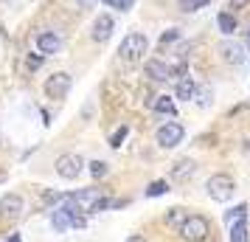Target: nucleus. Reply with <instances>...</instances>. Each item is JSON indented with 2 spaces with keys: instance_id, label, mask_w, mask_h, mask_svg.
I'll return each instance as SVG.
<instances>
[{
  "instance_id": "1",
  "label": "nucleus",
  "mask_w": 250,
  "mask_h": 242,
  "mask_svg": "<svg viewBox=\"0 0 250 242\" xmlns=\"http://www.w3.org/2000/svg\"><path fill=\"white\" fill-rule=\"evenodd\" d=\"M186 242H205L211 237V222L203 217V214H188V217L180 222V228H177Z\"/></svg>"
},
{
  "instance_id": "2",
  "label": "nucleus",
  "mask_w": 250,
  "mask_h": 242,
  "mask_svg": "<svg viewBox=\"0 0 250 242\" xmlns=\"http://www.w3.org/2000/svg\"><path fill=\"white\" fill-rule=\"evenodd\" d=\"M146 51H149L146 34H141V31H132V34H126L124 40H121V45H118V57L124 59V62H141Z\"/></svg>"
},
{
  "instance_id": "3",
  "label": "nucleus",
  "mask_w": 250,
  "mask_h": 242,
  "mask_svg": "<svg viewBox=\"0 0 250 242\" xmlns=\"http://www.w3.org/2000/svg\"><path fill=\"white\" fill-rule=\"evenodd\" d=\"M205 192H208V197L211 200H216V203H225V200H230L233 197V192H236V180L230 177V175H211L208 177V183H205Z\"/></svg>"
},
{
  "instance_id": "4",
  "label": "nucleus",
  "mask_w": 250,
  "mask_h": 242,
  "mask_svg": "<svg viewBox=\"0 0 250 242\" xmlns=\"http://www.w3.org/2000/svg\"><path fill=\"white\" fill-rule=\"evenodd\" d=\"M73 88V76L70 73H65V70H57V73H51L45 79V85H42V90H45L48 99H65L68 96V90Z\"/></svg>"
},
{
  "instance_id": "5",
  "label": "nucleus",
  "mask_w": 250,
  "mask_h": 242,
  "mask_svg": "<svg viewBox=\"0 0 250 242\" xmlns=\"http://www.w3.org/2000/svg\"><path fill=\"white\" fill-rule=\"evenodd\" d=\"M183 138H186V130L177 121H166L163 127H158V144L163 150H174L177 144H183Z\"/></svg>"
},
{
  "instance_id": "6",
  "label": "nucleus",
  "mask_w": 250,
  "mask_h": 242,
  "mask_svg": "<svg viewBox=\"0 0 250 242\" xmlns=\"http://www.w3.org/2000/svg\"><path fill=\"white\" fill-rule=\"evenodd\" d=\"M82 169H84V161H82L79 155H73V152L57 158V175L65 177V180H76V177L82 175Z\"/></svg>"
},
{
  "instance_id": "7",
  "label": "nucleus",
  "mask_w": 250,
  "mask_h": 242,
  "mask_svg": "<svg viewBox=\"0 0 250 242\" xmlns=\"http://www.w3.org/2000/svg\"><path fill=\"white\" fill-rule=\"evenodd\" d=\"M115 31V20L110 14H99L96 20H93V28H90V37L93 43H107Z\"/></svg>"
},
{
  "instance_id": "8",
  "label": "nucleus",
  "mask_w": 250,
  "mask_h": 242,
  "mask_svg": "<svg viewBox=\"0 0 250 242\" xmlns=\"http://www.w3.org/2000/svg\"><path fill=\"white\" fill-rule=\"evenodd\" d=\"M23 208H25V203H23V197L20 195H3L0 197V217L3 220H17L20 214H23Z\"/></svg>"
},
{
  "instance_id": "9",
  "label": "nucleus",
  "mask_w": 250,
  "mask_h": 242,
  "mask_svg": "<svg viewBox=\"0 0 250 242\" xmlns=\"http://www.w3.org/2000/svg\"><path fill=\"white\" fill-rule=\"evenodd\" d=\"M219 57L225 59L228 65H242L245 62V45L242 43H230V40H225V43H219Z\"/></svg>"
},
{
  "instance_id": "10",
  "label": "nucleus",
  "mask_w": 250,
  "mask_h": 242,
  "mask_svg": "<svg viewBox=\"0 0 250 242\" xmlns=\"http://www.w3.org/2000/svg\"><path fill=\"white\" fill-rule=\"evenodd\" d=\"M59 48H62V37L59 34H54V31H42V34H37V51H40L42 57L59 54Z\"/></svg>"
},
{
  "instance_id": "11",
  "label": "nucleus",
  "mask_w": 250,
  "mask_h": 242,
  "mask_svg": "<svg viewBox=\"0 0 250 242\" xmlns=\"http://www.w3.org/2000/svg\"><path fill=\"white\" fill-rule=\"evenodd\" d=\"M144 73H146L152 82H169L171 79V65L163 62V59H149L144 65Z\"/></svg>"
},
{
  "instance_id": "12",
  "label": "nucleus",
  "mask_w": 250,
  "mask_h": 242,
  "mask_svg": "<svg viewBox=\"0 0 250 242\" xmlns=\"http://www.w3.org/2000/svg\"><path fill=\"white\" fill-rule=\"evenodd\" d=\"M70 200H73V203H76V206L82 208V211H84V214H87V208L93 206V203H96V200H99V189H79V192H70Z\"/></svg>"
},
{
  "instance_id": "13",
  "label": "nucleus",
  "mask_w": 250,
  "mask_h": 242,
  "mask_svg": "<svg viewBox=\"0 0 250 242\" xmlns=\"http://www.w3.org/2000/svg\"><path fill=\"white\" fill-rule=\"evenodd\" d=\"M194 172H197V163H194L191 158H180V161L171 166V177H174V180H188Z\"/></svg>"
},
{
  "instance_id": "14",
  "label": "nucleus",
  "mask_w": 250,
  "mask_h": 242,
  "mask_svg": "<svg viewBox=\"0 0 250 242\" xmlns=\"http://www.w3.org/2000/svg\"><path fill=\"white\" fill-rule=\"evenodd\" d=\"M174 96H177L180 102H191L194 96H197V82H194L191 76H183V79L177 82V88H174Z\"/></svg>"
},
{
  "instance_id": "15",
  "label": "nucleus",
  "mask_w": 250,
  "mask_h": 242,
  "mask_svg": "<svg viewBox=\"0 0 250 242\" xmlns=\"http://www.w3.org/2000/svg\"><path fill=\"white\" fill-rule=\"evenodd\" d=\"M216 25H219V31H222L225 37H233V34H236V28H239L233 12H222L219 17H216Z\"/></svg>"
},
{
  "instance_id": "16",
  "label": "nucleus",
  "mask_w": 250,
  "mask_h": 242,
  "mask_svg": "<svg viewBox=\"0 0 250 242\" xmlns=\"http://www.w3.org/2000/svg\"><path fill=\"white\" fill-rule=\"evenodd\" d=\"M228 242H245L248 240V220H236L228 225Z\"/></svg>"
},
{
  "instance_id": "17",
  "label": "nucleus",
  "mask_w": 250,
  "mask_h": 242,
  "mask_svg": "<svg viewBox=\"0 0 250 242\" xmlns=\"http://www.w3.org/2000/svg\"><path fill=\"white\" fill-rule=\"evenodd\" d=\"M51 225H54V231L65 234V231L70 228V214H68V211H62V208L57 206V211L51 214Z\"/></svg>"
},
{
  "instance_id": "18",
  "label": "nucleus",
  "mask_w": 250,
  "mask_h": 242,
  "mask_svg": "<svg viewBox=\"0 0 250 242\" xmlns=\"http://www.w3.org/2000/svg\"><path fill=\"white\" fill-rule=\"evenodd\" d=\"M152 107H155L158 113H163V115H174L177 113V107H174V99H171V96H158V99L152 102Z\"/></svg>"
},
{
  "instance_id": "19",
  "label": "nucleus",
  "mask_w": 250,
  "mask_h": 242,
  "mask_svg": "<svg viewBox=\"0 0 250 242\" xmlns=\"http://www.w3.org/2000/svg\"><path fill=\"white\" fill-rule=\"evenodd\" d=\"M211 0H177V9L186 14H194V12H200V9H205Z\"/></svg>"
},
{
  "instance_id": "20",
  "label": "nucleus",
  "mask_w": 250,
  "mask_h": 242,
  "mask_svg": "<svg viewBox=\"0 0 250 242\" xmlns=\"http://www.w3.org/2000/svg\"><path fill=\"white\" fill-rule=\"evenodd\" d=\"M188 217V211L186 208H169V214H166V222H169L171 228H180V222Z\"/></svg>"
},
{
  "instance_id": "21",
  "label": "nucleus",
  "mask_w": 250,
  "mask_h": 242,
  "mask_svg": "<svg viewBox=\"0 0 250 242\" xmlns=\"http://www.w3.org/2000/svg\"><path fill=\"white\" fill-rule=\"evenodd\" d=\"M236 220H248V206L242 203V206H236V208H230L225 214V222L230 225V222H236Z\"/></svg>"
},
{
  "instance_id": "22",
  "label": "nucleus",
  "mask_w": 250,
  "mask_h": 242,
  "mask_svg": "<svg viewBox=\"0 0 250 242\" xmlns=\"http://www.w3.org/2000/svg\"><path fill=\"white\" fill-rule=\"evenodd\" d=\"M166 192H169V183L166 180H155V183H149L146 197H160V195H166Z\"/></svg>"
},
{
  "instance_id": "23",
  "label": "nucleus",
  "mask_w": 250,
  "mask_h": 242,
  "mask_svg": "<svg viewBox=\"0 0 250 242\" xmlns=\"http://www.w3.org/2000/svg\"><path fill=\"white\" fill-rule=\"evenodd\" d=\"M104 6H113V9H118V12H129L132 6H135V0H102Z\"/></svg>"
},
{
  "instance_id": "24",
  "label": "nucleus",
  "mask_w": 250,
  "mask_h": 242,
  "mask_svg": "<svg viewBox=\"0 0 250 242\" xmlns=\"http://www.w3.org/2000/svg\"><path fill=\"white\" fill-rule=\"evenodd\" d=\"M107 172H110V169H107V163L104 161H90V175L93 177H104Z\"/></svg>"
},
{
  "instance_id": "25",
  "label": "nucleus",
  "mask_w": 250,
  "mask_h": 242,
  "mask_svg": "<svg viewBox=\"0 0 250 242\" xmlns=\"http://www.w3.org/2000/svg\"><path fill=\"white\" fill-rule=\"evenodd\" d=\"M126 132H129V130H126V127H118V130H115V135H113V138H110V147H113V150H115V147H121V144H124Z\"/></svg>"
},
{
  "instance_id": "26",
  "label": "nucleus",
  "mask_w": 250,
  "mask_h": 242,
  "mask_svg": "<svg viewBox=\"0 0 250 242\" xmlns=\"http://www.w3.org/2000/svg\"><path fill=\"white\" fill-rule=\"evenodd\" d=\"M42 62H45V57H42L40 51H34V54H28V68H31V70H37L40 65H42Z\"/></svg>"
},
{
  "instance_id": "27",
  "label": "nucleus",
  "mask_w": 250,
  "mask_h": 242,
  "mask_svg": "<svg viewBox=\"0 0 250 242\" xmlns=\"http://www.w3.org/2000/svg\"><path fill=\"white\" fill-rule=\"evenodd\" d=\"M62 197L65 195H59V192H45V195H42V203H45V206H54V203H62Z\"/></svg>"
},
{
  "instance_id": "28",
  "label": "nucleus",
  "mask_w": 250,
  "mask_h": 242,
  "mask_svg": "<svg viewBox=\"0 0 250 242\" xmlns=\"http://www.w3.org/2000/svg\"><path fill=\"white\" fill-rule=\"evenodd\" d=\"M174 40H180V28H169L166 34L160 37V45H166V43H174Z\"/></svg>"
},
{
  "instance_id": "29",
  "label": "nucleus",
  "mask_w": 250,
  "mask_h": 242,
  "mask_svg": "<svg viewBox=\"0 0 250 242\" xmlns=\"http://www.w3.org/2000/svg\"><path fill=\"white\" fill-rule=\"evenodd\" d=\"M248 3H250V0H228V9H230V12H236V9H245Z\"/></svg>"
},
{
  "instance_id": "30",
  "label": "nucleus",
  "mask_w": 250,
  "mask_h": 242,
  "mask_svg": "<svg viewBox=\"0 0 250 242\" xmlns=\"http://www.w3.org/2000/svg\"><path fill=\"white\" fill-rule=\"evenodd\" d=\"M124 242H146V240H144V237H138V234H132V237H126Z\"/></svg>"
},
{
  "instance_id": "31",
  "label": "nucleus",
  "mask_w": 250,
  "mask_h": 242,
  "mask_svg": "<svg viewBox=\"0 0 250 242\" xmlns=\"http://www.w3.org/2000/svg\"><path fill=\"white\" fill-rule=\"evenodd\" d=\"M6 242H23V237H20V234H12V237H9Z\"/></svg>"
}]
</instances>
